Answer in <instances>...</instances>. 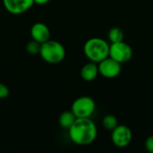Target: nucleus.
Wrapping results in <instances>:
<instances>
[{"mask_svg": "<svg viewBox=\"0 0 153 153\" xmlns=\"http://www.w3.org/2000/svg\"><path fill=\"white\" fill-rule=\"evenodd\" d=\"M4 9L11 14L19 15L30 10L34 4L33 0H3Z\"/></svg>", "mask_w": 153, "mask_h": 153, "instance_id": "nucleus-8", "label": "nucleus"}, {"mask_svg": "<svg viewBox=\"0 0 153 153\" xmlns=\"http://www.w3.org/2000/svg\"><path fill=\"white\" fill-rule=\"evenodd\" d=\"M34 1V4H39V5H43V4H48L50 0H33Z\"/></svg>", "mask_w": 153, "mask_h": 153, "instance_id": "nucleus-17", "label": "nucleus"}, {"mask_svg": "<svg viewBox=\"0 0 153 153\" xmlns=\"http://www.w3.org/2000/svg\"><path fill=\"white\" fill-rule=\"evenodd\" d=\"M31 39L40 44L50 39L49 28L43 22H35L30 28Z\"/></svg>", "mask_w": 153, "mask_h": 153, "instance_id": "nucleus-9", "label": "nucleus"}, {"mask_svg": "<svg viewBox=\"0 0 153 153\" xmlns=\"http://www.w3.org/2000/svg\"><path fill=\"white\" fill-rule=\"evenodd\" d=\"M9 93L10 91H9L8 87L5 84L0 82V100L6 99L9 96Z\"/></svg>", "mask_w": 153, "mask_h": 153, "instance_id": "nucleus-15", "label": "nucleus"}, {"mask_svg": "<svg viewBox=\"0 0 153 153\" xmlns=\"http://www.w3.org/2000/svg\"><path fill=\"white\" fill-rule=\"evenodd\" d=\"M121 65L122 64L114 60L110 56H108L107 58H105L104 60L98 64L99 74L107 79L116 78L120 74L122 71Z\"/></svg>", "mask_w": 153, "mask_h": 153, "instance_id": "nucleus-7", "label": "nucleus"}, {"mask_svg": "<svg viewBox=\"0 0 153 153\" xmlns=\"http://www.w3.org/2000/svg\"><path fill=\"white\" fill-rule=\"evenodd\" d=\"M109 46L101 38H91L84 43L83 53L90 61L99 64L109 56Z\"/></svg>", "mask_w": 153, "mask_h": 153, "instance_id": "nucleus-2", "label": "nucleus"}, {"mask_svg": "<svg viewBox=\"0 0 153 153\" xmlns=\"http://www.w3.org/2000/svg\"><path fill=\"white\" fill-rule=\"evenodd\" d=\"M109 56L120 64L126 63L133 57V49L130 45L123 41L111 43L109 46Z\"/></svg>", "mask_w": 153, "mask_h": 153, "instance_id": "nucleus-5", "label": "nucleus"}, {"mask_svg": "<svg viewBox=\"0 0 153 153\" xmlns=\"http://www.w3.org/2000/svg\"><path fill=\"white\" fill-rule=\"evenodd\" d=\"M40 46L41 44L35 41V40H31L29 43H27L26 45V51L30 54V55H38L39 54V50H40Z\"/></svg>", "mask_w": 153, "mask_h": 153, "instance_id": "nucleus-14", "label": "nucleus"}, {"mask_svg": "<svg viewBox=\"0 0 153 153\" xmlns=\"http://www.w3.org/2000/svg\"><path fill=\"white\" fill-rule=\"evenodd\" d=\"M145 148L148 152L153 153V135L148 137L145 141Z\"/></svg>", "mask_w": 153, "mask_h": 153, "instance_id": "nucleus-16", "label": "nucleus"}, {"mask_svg": "<svg viewBox=\"0 0 153 153\" xmlns=\"http://www.w3.org/2000/svg\"><path fill=\"white\" fill-rule=\"evenodd\" d=\"M111 140L117 148H126L133 140L132 130L127 126L118 125L111 132Z\"/></svg>", "mask_w": 153, "mask_h": 153, "instance_id": "nucleus-6", "label": "nucleus"}, {"mask_svg": "<svg viewBox=\"0 0 153 153\" xmlns=\"http://www.w3.org/2000/svg\"><path fill=\"white\" fill-rule=\"evenodd\" d=\"M41 58L48 64L61 63L65 57V48L58 41L48 39L40 46L39 54Z\"/></svg>", "mask_w": 153, "mask_h": 153, "instance_id": "nucleus-3", "label": "nucleus"}, {"mask_svg": "<svg viewBox=\"0 0 153 153\" xmlns=\"http://www.w3.org/2000/svg\"><path fill=\"white\" fill-rule=\"evenodd\" d=\"M108 40L111 43H117L124 40V32L118 27H113L108 30Z\"/></svg>", "mask_w": 153, "mask_h": 153, "instance_id": "nucleus-12", "label": "nucleus"}, {"mask_svg": "<svg viewBox=\"0 0 153 153\" xmlns=\"http://www.w3.org/2000/svg\"><path fill=\"white\" fill-rule=\"evenodd\" d=\"M118 120L114 115H106L102 119V126L109 131H112L118 126Z\"/></svg>", "mask_w": 153, "mask_h": 153, "instance_id": "nucleus-13", "label": "nucleus"}, {"mask_svg": "<svg viewBox=\"0 0 153 153\" xmlns=\"http://www.w3.org/2000/svg\"><path fill=\"white\" fill-rule=\"evenodd\" d=\"M96 109L94 100L89 96H82L77 98L72 104L71 110L77 118L90 117Z\"/></svg>", "mask_w": 153, "mask_h": 153, "instance_id": "nucleus-4", "label": "nucleus"}, {"mask_svg": "<svg viewBox=\"0 0 153 153\" xmlns=\"http://www.w3.org/2000/svg\"><path fill=\"white\" fill-rule=\"evenodd\" d=\"M71 141L78 145H89L97 138L98 129L95 123L90 118H76L68 129Z\"/></svg>", "mask_w": 153, "mask_h": 153, "instance_id": "nucleus-1", "label": "nucleus"}, {"mask_svg": "<svg viewBox=\"0 0 153 153\" xmlns=\"http://www.w3.org/2000/svg\"><path fill=\"white\" fill-rule=\"evenodd\" d=\"M99 74V66L97 63L91 61L82 67L81 76L86 82H92L97 78Z\"/></svg>", "mask_w": 153, "mask_h": 153, "instance_id": "nucleus-10", "label": "nucleus"}, {"mask_svg": "<svg viewBox=\"0 0 153 153\" xmlns=\"http://www.w3.org/2000/svg\"><path fill=\"white\" fill-rule=\"evenodd\" d=\"M76 117L75 115L73 113L72 110H67V111H64L58 118V123L60 125V126L64 129H69L72 125L74 123V121L76 120Z\"/></svg>", "mask_w": 153, "mask_h": 153, "instance_id": "nucleus-11", "label": "nucleus"}]
</instances>
